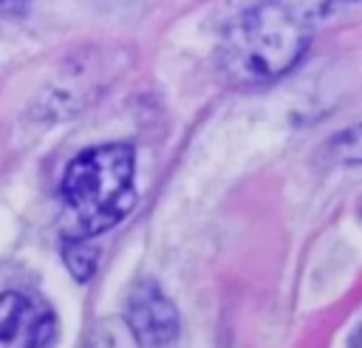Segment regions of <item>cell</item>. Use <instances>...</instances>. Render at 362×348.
<instances>
[{
	"mask_svg": "<svg viewBox=\"0 0 362 348\" xmlns=\"http://www.w3.org/2000/svg\"><path fill=\"white\" fill-rule=\"evenodd\" d=\"M311 25L280 0H266L240 14L223 34L218 68L229 85L255 88L288 74L308 48Z\"/></svg>",
	"mask_w": 362,
	"mask_h": 348,
	"instance_id": "1",
	"label": "cell"
},
{
	"mask_svg": "<svg viewBox=\"0 0 362 348\" xmlns=\"http://www.w3.org/2000/svg\"><path fill=\"white\" fill-rule=\"evenodd\" d=\"M136 156L130 144H99L82 150L65 170L59 195L65 207V238H93L119 224L136 201Z\"/></svg>",
	"mask_w": 362,
	"mask_h": 348,
	"instance_id": "2",
	"label": "cell"
},
{
	"mask_svg": "<svg viewBox=\"0 0 362 348\" xmlns=\"http://www.w3.org/2000/svg\"><path fill=\"white\" fill-rule=\"evenodd\" d=\"M127 325L133 328V334L139 337V342L161 348L167 342H173L181 331L178 323V311L173 306V300L150 280L139 283L130 297H127Z\"/></svg>",
	"mask_w": 362,
	"mask_h": 348,
	"instance_id": "3",
	"label": "cell"
},
{
	"mask_svg": "<svg viewBox=\"0 0 362 348\" xmlns=\"http://www.w3.org/2000/svg\"><path fill=\"white\" fill-rule=\"evenodd\" d=\"M48 334V311L28 294H0V348H37Z\"/></svg>",
	"mask_w": 362,
	"mask_h": 348,
	"instance_id": "4",
	"label": "cell"
},
{
	"mask_svg": "<svg viewBox=\"0 0 362 348\" xmlns=\"http://www.w3.org/2000/svg\"><path fill=\"white\" fill-rule=\"evenodd\" d=\"M82 348H139V337L133 334L127 320L110 317V320H102L90 331V337L85 340Z\"/></svg>",
	"mask_w": 362,
	"mask_h": 348,
	"instance_id": "5",
	"label": "cell"
},
{
	"mask_svg": "<svg viewBox=\"0 0 362 348\" xmlns=\"http://www.w3.org/2000/svg\"><path fill=\"white\" fill-rule=\"evenodd\" d=\"M288 11H294L303 23L314 25V23H322L328 20L334 11L339 8H348V6H362V0H280Z\"/></svg>",
	"mask_w": 362,
	"mask_h": 348,
	"instance_id": "6",
	"label": "cell"
},
{
	"mask_svg": "<svg viewBox=\"0 0 362 348\" xmlns=\"http://www.w3.org/2000/svg\"><path fill=\"white\" fill-rule=\"evenodd\" d=\"M62 255H65V263H68V269H71V274L76 280H88L93 274V269H96V249L88 246L82 238H71L65 243Z\"/></svg>",
	"mask_w": 362,
	"mask_h": 348,
	"instance_id": "7",
	"label": "cell"
},
{
	"mask_svg": "<svg viewBox=\"0 0 362 348\" xmlns=\"http://www.w3.org/2000/svg\"><path fill=\"white\" fill-rule=\"evenodd\" d=\"M342 141H348V144H339V150H342V158H351V161H362V127H356V130H348V133L342 136Z\"/></svg>",
	"mask_w": 362,
	"mask_h": 348,
	"instance_id": "8",
	"label": "cell"
},
{
	"mask_svg": "<svg viewBox=\"0 0 362 348\" xmlns=\"http://www.w3.org/2000/svg\"><path fill=\"white\" fill-rule=\"evenodd\" d=\"M354 348H362V331H359V337H356V345Z\"/></svg>",
	"mask_w": 362,
	"mask_h": 348,
	"instance_id": "9",
	"label": "cell"
},
{
	"mask_svg": "<svg viewBox=\"0 0 362 348\" xmlns=\"http://www.w3.org/2000/svg\"><path fill=\"white\" fill-rule=\"evenodd\" d=\"M0 3H3V0H0Z\"/></svg>",
	"mask_w": 362,
	"mask_h": 348,
	"instance_id": "10",
	"label": "cell"
}]
</instances>
